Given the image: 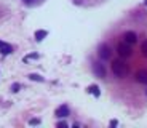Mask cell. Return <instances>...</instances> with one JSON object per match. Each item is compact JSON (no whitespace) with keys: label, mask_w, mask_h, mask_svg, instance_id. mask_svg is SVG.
<instances>
[{"label":"cell","mask_w":147,"mask_h":128,"mask_svg":"<svg viewBox=\"0 0 147 128\" xmlns=\"http://www.w3.org/2000/svg\"><path fill=\"white\" fill-rule=\"evenodd\" d=\"M29 79H30V80H34V82H43V77L38 75V74H30Z\"/></svg>","instance_id":"12"},{"label":"cell","mask_w":147,"mask_h":128,"mask_svg":"<svg viewBox=\"0 0 147 128\" xmlns=\"http://www.w3.org/2000/svg\"><path fill=\"white\" fill-rule=\"evenodd\" d=\"M19 88H21V85H19V83H15V85H13V87H11V91H19Z\"/></svg>","instance_id":"14"},{"label":"cell","mask_w":147,"mask_h":128,"mask_svg":"<svg viewBox=\"0 0 147 128\" xmlns=\"http://www.w3.org/2000/svg\"><path fill=\"white\" fill-rule=\"evenodd\" d=\"M47 34H48L47 30H37V32H35V40L37 42H42L45 37H47Z\"/></svg>","instance_id":"11"},{"label":"cell","mask_w":147,"mask_h":128,"mask_svg":"<svg viewBox=\"0 0 147 128\" xmlns=\"http://www.w3.org/2000/svg\"><path fill=\"white\" fill-rule=\"evenodd\" d=\"M38 58V55H37V53H32V55H29V56H26V58H24V61H29V59H37Z\"/></svg>","instance_id":"13"},{"label":"cell","mask_w":147,"mask_h":128,"mask_svg":"<svg viewBox=\"0 0 147 128\" xmlns=\"http://www.w3.org/2000/svg\"><path fill=\"white\" fill-rule=\"evenodd\" d=\"M58 127H67V122H59Z\"/></svg>","instance_id":"18"},{"label":"cell","mask_w":147,"mask_h":128,"mask_svg":"<svg viewBox=\"0 0 147 128\" xmlns=\"http://www.w3.org/2000/svg\"><path fill=\"white\" fill-rule=\"evenodd\" d=\"M136 80L142 85H147V70H138L136 72Z\"/></svg>","instance_id":"5"},{"label":"cell","mask_w":147,"mask_h":128,"mask_svg":"<svg viewBox=\"0 0 147 128\" xmlns=\"http://www.w3.org/2000/svg\"><path fill=\"white\" fill-rule=\"evenodd\" d=\"M88 93H91L93 96H96V98L101 96V91H99V87H98V85H91V87L88 88Z\"/></svg>","instance_id":"9"},{"label":"cell","mask_w":147,"mask_h":128,"mask_svg":"<svg viewBox=\"0 0 147 128\" xmlns=\"http://www.w3.org/2000/svg\"><path fill=\"white\" fill-rule=\"evenodd\" d=\"M40 123V120H38V119H32V120L29 122V125H38Z\"/></svg>","instance_id":"16"},{"label":"cell","mask_w":147,"mask_h":128,"mask_svg":"<svg viewBox=\"0 0 147 128\" xmlns=\"http://www.w3.org/2000/svg\"><path fill=\"white\" fill-rule=\"evenodd\" d=\"M55 115L56 117H59V119H64V117H67L69 115V107L64 104V106H59L58 109L55 110Z\"/></svg>","instance_id":"3"},{"label":"cell","mask_w":147,"mask_h":128,"mask_svg":"<svg viewBox=\"0 0 147 128\" xmlns=\"http://www.w3.org/2000/svg\"><path fill=\"white\" fill-rule=\"evenodd\" d=\"M117 51L121 58H128V56H131V45H128L126 42H121V43L118 45Z\"/></svg>","instance_id":"2"},{"label":"cell","mask_w":147,"mask_h":128,"mask_svg":"<svg viewBox=\"0 0 147 128\" xmlns=\"http://www.w3.org/2000/svg\"><path fill=\"white\" fill-rule=\"evenodd\" d=\"M109 125H110V127H117L118 122H117V120H110V123H109Z\"/></svg>","instance_id":"17"},{"label":"cell","mask_w":147,"mask_h":128,"mask_svg":"<svg viewBox=\"0 0 147 128\" xmlns=\"http://www.w3.org/2000/svg\"><path fill=\"white\" fill-rule=\"evenodd\" d=\"M43 0H22V3L26 7H35V5H40Z\"/></svg>","instance_id":"10"},{"label":"cell","mask_w":147,"mask_h":128,"mask_svg":"<svg viewBox=\"0 0 147 128\" xmlns=\"http://www.w3.org/2000/svg\"><path fill=\"white\" fill-rule=\"evenodd\" d=\"M99 58L101 59H109L110 58V48L107 45H102L99 48Z\"/></svg>","instance_id":"6"},{"label":"cell","mask_w":147,"mask_h":128,"mask_svg":"<svg viewBox=\"0 0 147 128\" xmlns=\"http://www.w3.org/2000/svg\"><path fill=\"white\" fill-rule=\"evenodd\" d=\"M11 51H13V47L8 43H5V42L0 40V53H3V55H10Z\"/></svg>","instance_id":"7"},{"label":"cell","mask_w":147,"mask_h":128,"mask_svg":"<svg viewBox=\"0 0 147 128\" xmlns=\"http://www.w3.org/2000/svg\"><path fill=\"white\" fill-rule=\"evenodd\" d=\"M93 67H94V72H96V75H98V77H104V75H106V70H104L102 64L94 62V64H93Z\"/></svg>","instance_id":"8"},{"label":"cell","mask_w":147,"mask_h":128,"mask_svg":"<svg viewBox=\"0 0 147 128\" xmlns=\"http://www.w3.org/2000/svg\"><path fill=\"white\" fill-rule=\"evenodd\" d=\"M123 42H126L128 45L136 43V42H138V35L134 32H126V34H123Z\"/></svg>","instance_id":"4"},{"label":"cell","mask_w":147,"mask_h":128,"mask_svg":"<svg viewBox=\"0 0 147 128\" xmlns=\"http://www.w3.org/2000/svg\"><path fill=\"white\" fill-rule=\"evenodd\" d=\"M142 53H144V55L147 56V40H146V42H144V43H142Z\"/></svg>","instance_id":"15"},{"label":"cell","mask_w":147,"mask_h":128,"mask_svg":"<svg viewBox=\"0 0 147 128\" xmlns=\"http://www.w3.org/2000/svg\"><path fill=\"white\" fill-rule=\"evenodd\" d=\"M112 70L117 77H123L126 72H128V67L123 61H114L112 62Z\"/></svg>","instance_id":"1"}]
</instances>
